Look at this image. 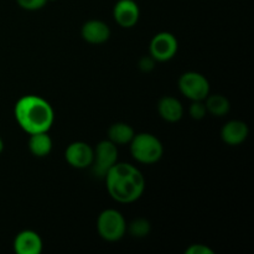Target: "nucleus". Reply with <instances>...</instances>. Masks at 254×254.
Listing matches in <instances>:
<instances>
[{
    "mask_svg": "<svg viewBox=\"0 0 254 254\" xmlns=\"http://www.w3.org/2000/svg\"><path fill=\"white\" fill-rule=\"evenodd\" d=\"M186 254H213V251L203 245H191L188 250L185 251Z\"/></svg>",
    "mask_w": 254,
    "mask_h": 254,
    "instance_id": "21",
    "label": "nucleus"
},
{
    "mask_svg": "<svg viewBox=\"0 0 254 254\" xmlns=\"http://www.w3.org/2000/svg\"><path fill=\"white\" fill-rule=\"evenodd\" d=\"M113 17L123 29L135 26L140 17V10L134 0H118L113 7Z\"/></svg>",
    "mask_w": 254,
    "mask_h": 254,
    "instance_id": "9",
    "label": "nucleus"
},
{
    "mask_svg": "<svg viewBox=\"0 0 254 254\" xmlns=\"http://www.w3.org/2000/svg\"><path fill=\"white\" fill-rule=\"evenodd\" d=\"M134 135H135L134 129L129 124L123 123V122L112 124L108 129V140L116 144L117 146L130 144Z\"/></svg>",
    "mask_w": 254,
    "mask_h": 254,
    "instance_id": "15",
    "label": "nucleus"
},
{
    "mask_svg": "<svg viewBox=\"0 0 254 254\" xmlns=\"http://www.w3.org/2000/svg\"><path fill=\"white\" fill-rule=\"evenodd\" d=\"M189 113H190L191 118L195 121H202L207 114L205 101H192L190 108H189Z\"/></svg>",
    "mask_w": 254,
    "mask_h": 254,
    "instance_id": "18",
    "label": "nucleus"
},
{
    "mask_svg": "<svg viewBox=\"0 0 254 254\" xmlns=\"http://www.w3.org/2000/svg\"><path fill=\"white\" fill-rule=\"evenodd\" d=\"M179 89L190 101H205L210 94V83L203 74L189 71L179 78Z\"/></svg>",
    "mask_w": 254,
    "mask_h": 254,
    "instance_id": "6",
    "label": "nucleus"
},
{
    "mask_svg": "<svg viewBox=\"0 0 254 254\" xmlns=\"http://www.w3.org/2000/svg\"><path fill=\"white\" fill-rule=\"evenodd\" d=\"M14 251L17 254H40L42 252L41 237L35 231H21L14 240Z\"/></svg>",
    "mask_w": 254,
    "mask_h": 254,
    "instance_id": "11",
    "label": "nucleus"
},
{
    "mask_svg": "<svg viewBox=\"0 0 254 254\" xmlns=\"http://www.w3.org/2000/svg\"><path fill=\"white\" fill-rule=\"evenodd\" d=\"M14 116L20 128L29 135L49 131L55 121V112L51 104L46 99L34 94L21 97L16 102Z\"/></svg>",
    "mask_w": 254,
    "mask_h": 254,
    "instance_id": "2",
    "label": "nucleus"
},
{
    "mask_svg": "<svg viewBox=\"0 0 254 254\" xmlns=\"http://www.w3.org/2000/svg\"><path fill=\"white\" fill-rule=\"evenodd\" d=\"M16 2L21 9L34 11V10L42 9L46 5L47 0H16Z\"/></svg>",
    "mask_w": 254,
    "mask_h": 254,
    "instance_id": "19",
    "label": "nucleus"
},
{
    "mask_svg": "<svg viewBox=\"0 0 254 254\" xmlns=\"http://www.w3.org/2000/svg\"><path fill=\"white\" fill-rule=\"evenodd\" d=\"M127 227L128 225L124 216L114 208L102 211L97 218V231L107 242H117L122 240L126 235Z\"/></svg>",
    "mask_w": 254,
    "mask_h": 254,
    "instance_id": "4",
    "label": "nucleus"
},
{
    "mask_svg": "<svg viewBox=\"0 0 254 254\" xmlns=\"http://www.w3.org/2000/svg\"><path fill=\"white\" fill-rule=\"evenodd\" d=\"M94 149L84 141H73L67 146L64 159L74 169H87L92 165Z\"/></svg>",
    "mask_w": 254,
    "mask_h": 254,
    "instance_id": "8",
    "label": "nucleus"
},
{
    "mask_svg": "<svg viewBox=\"0 0 254 254\" xmlns=\"http://www.w3.org/2000/svg\"><path fill=\"white\" fill-rule=\"evenodd\" d=\"M104 180L109 196L119 203L135 202L145 190V178L138 168L129 163H117L107 173Z\"/></svg>",
    "mask_w": 254,
    "mask_h": 254,
    "instance_id": "1",
    "label": "nucleus"
},
{
    "mask_svg": "<svg viewBox=\"0 0 254 254\" xmlns=\"http://www.w3.org/2000/svg\"><path fill=\"white\" fill-rule=\"evenodd\" d=\"M81 35L88 44L101 45L111 37V29L102 20H88L81 29Z\"/></svg>",
    "mask_w": 254,
    "mask_h": 254,
    "instance_id": "10",
    "label": "nucleus"
},
{
    "mask_svg": "<svg viewBox=\"0 0 254 254\" xmlns=\"http://www.w3.org/2000/svg\"><path fill=\"white\" fill-rule=\"evenodd\" d=\"M47 1H56V0H47Z\"/></svg>",
    "mask_w": 254,
    "mask_h": 254,
    "instance_id": "23",
    "label": "nucleus"
},
{
    "mask_svg": "<svg viewBox=\"0 0 254 254\" xmlns=\"http://www.w3.org/2000/svg\"><path fill=\"white\" fill-rule=\"evenodd\" d=\"M158 112L164 121L169 123H176L184 116V107L175 97L166 96L159 101Z\"/></svg>",
    "mask_w": 254,
    "mask_h": 254,
    "instance_id": "13",
    "label": "nucleus"
},
{
    "mask_svg": "<svg viewBox=\"0 0 254 254\" xmlns=\"http://www.w3.org/2000/svg\"><path fill=\"white\" fill-rule=\"evenodd\" d=\"M207 113L215 117H223L230 112V101L222 94H208L205 99Z\"/></svg>",
    "mask_w": 254,
    "mask_h": 254,
    "instance_id": "16",
    "label": "nucleus"
},
{
    "mask_svg": "<svg viewBox=\"0 0 254 254\" xmlns=\"http://www.w3.org/2000/svg\"><path fill=\"white\" fill-rule=\"evenodd\" d=\"M155 62L156 61L150 56V55L144 56L141 57L140 61H139V68H140V71L144 72V73H149V72H151L155 68Z\"/></svg>",
    "mask_w": 254,
    "mask_h": 254,
    "instance_id": "20",
    "label": "nucleus"
},
{
    "mask_svg": "<svg viewBox=\"0 0 254 254\" xmlns=\"http://www.w3.org/2000/svg\"><path fill=\"white\" fill-rule=\"evenodd\" d=\"M29 150L36 158H45L52 150V139L49 131L30 134Z\"/></svg>",
    "mask_w": 254,
    "mask_h": 254,
    "instance_id": "14",
    "label": "nucleus"
},
{
    "mask_svg": "<svg viewBox=\"0 0 254 254\" xmlns=\"http://www.w3.org/2000/svg\"><path fill=\"white\" fill-rule=\"evenodd\" d=\"M130 153L138 163L151 165L163 158L164 146L153 134L139 133L130 141Z\"/></svg>",
    "mask_w": 254,
    "mask_h": 254,
    "instance_id": "3",
    "label": "nucleus"
},
{
    "mask_svg": "<svg viewBox=\"0 0 254 254\" xmlns=\"http://www.w3.org/2000/svg\"><path fill=\"white\" fill-rule=\"evenodd\" d=\"M118 163V146L111 140H102L94 149L92 171L98 179L106 178L107 173Z\"/></svg>",
    "mask_w": 254,
    "mask_h": 254,
    "instance_id": "5",
    "label": "nucleus"
},
{
    "mask_svg": "<svg viewBox=\"0 0 254 254\" xmlns=\"http://www.w3.org/2000/svg\"><path fill=\"white\" fill-rule=\"evenodd\" d=\"M127 230H129L133 237L144 238L150 233L151 226L150 222L145 218H136V220L131 221V223L129 225V227H127Z\"/></svg>",
    "mask_w": 254,
    "mask_h": 254,
    "instance_id": "17",
    "label": "nucleus"
},
{
    "mask_svg": "<svg viewBox=\"0 0 254 254\" xmlns=\"http://www.w3.org/2000/svg\"><path fill=\"white\" fill-rule=\"evenodd\" d=\"M4 151V141H2V139L0 138V154Z\"/></svg>",
    "mask_w": 254,
    "mask_h": 254,
    "instance_id": "22",
    "label": "nucleus"
},
{
    "mask_svg": "<svg viewBox=\"0 0 254 254\" xmlns=\"http://www.w3.org/2000/svg\"><path fill=\"white\" fill-rule=\"evenodd\" d=\"M248 135L250 129L242 121H230L221 129V139L231 146H237L245 143Z\"/></svg>",
    "mask_w": 254,
    "mask_h": 254,
    "instance_id": "12",
    "label": "nucleus"
},
{
    "mask_svg": "<svg viewBox=\"0 0 254 254\" xmlns=\"http://www.w3.org/2000/svg\"><path fill=\"white\" fill-rule=\"evenodd\" d=\"M179 42L175 35L171 32H159L151 39L149 45V55L156 62H166L176 56Z\"/></svg>",
    "mask_w": 254,
    "mask_h": 254,
    "instance_id": "7",
    "label": "nucleus"
}]
</instances>
